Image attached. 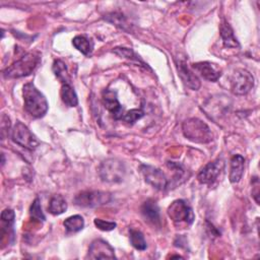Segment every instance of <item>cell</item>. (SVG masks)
I'll return each mask as SVG.
<instances>
[{
  "label": "cell",
  "instance_id": "6da1fadb",
  "mask_svg": "<svg viewBox=\"0 0 260 260\" xmlns=\"http://www.w3.org/2000/svg\"><path fill=\"white\" fill-rule=\"evenodd\" d=\"M22 95L25 111L34 118H42L48 111L49 105L45 95L31 83L24 84Z\"/></svg>",
  "mask_w": 260,
  "mask_h": 260
},
{
  "label": "cell",
  "instance_id": "7a4b0ae2",
  "mask_svg": "<svg viewBox=\"0 0 260 260\" xmlns=\"http://www.w3.org/2000/svg\"><path fill=\"white\" fill-rule=\"evenodd\" d=\"M41 62V53L32 51L24 54L9 67L4 69L3 76L5 78H19L27 76L38 67Z\"/></svg>",
  "mask_w": 260,
  "mask_h": 260
},
{
  "label": "cell",
  "instance_id": "3957f363",
  "mask_svg": "<svg viewBox=\"0 0 260 260\" xmlns=\"http://www.w3.org/2000/svg\"><path fill=\"white\" fill-rule=\"evenodd\" d=\"M182 130L186 138L196 143H208L213 137L209 127L198 118L185 120L182 125Z\"/></svg>",
  "mask_w": 260,
  "mask_h": 260
},
{
  "label": "cell",
  "instance_id": "277c9868",
  "mask_svg": "<svg viewBox=\"0 0 260 260\" xmlns=\"http://www.w3.org/2000/svg\"><path fill=\"white\" fill-rule=\"evenodd\" d=\"M125 174V165L118 158H108L104 160L99 169L101 179L107 183H120L124 180Z\"/></svg>",
  "mask_w": 260,
  "mask_h": 260
},
{
  "label": "cell",
  "instance_id": "5b68a950",
  "mask_svg": "<svg viewBox=\"0 0 260 260\" xmlns=\"http://www.w3.org/2000/svg\"><path fill=\"white\" fill-rule=\"evenodd\" d=\"M112 197L110 193L102 191H82L74 197V203L81 207H98L108 204Z\"/></svg>",
  "mask_w": 260,
  "mask_h": 260
},
{
  "label": "cell",
  "instance_id": "8992f818",
  "mask_svg": "<svg viewBox=\"0 0 260 260\" xmlns=\"http://www.w3.org/2000/svg\"><path fill=\"white\" fill-rule=\"evenodd\" d=\"M231 90L238 95L248 93L254 86L253 75L245 69H236L231 77Z\"/></svg>",
  "mask_w": 260,
  "mask_h": 260
},
{
  "label": "cell",
  "instance_id": "52a82bcc",
  "mask_svg": "<svg viewBox=\"0 0 260 260\" xmlns=\"http://www.w3.org/2000/svg\"><path fill=\"white\" fill-rule=\"evenodd\" d=\"M11 139L14 143L32 150L39 145V141L30 130L21 122L17 121L11 130Z\"/></svg>",
  "mask_w": 260,
  "mask_h": 260
},
{
  "label": "cell",
  "instance_id": "ba28073f",
  "mask_svg": "<svg viewBox=\"0 0 260 260\" xmlns=\"http://www.w3.org/2000/svg\"><path fill=\"white\" fill-rule=\"evenodd\" d=\"M168 215L175 223L185 222L191 224L194 220L192 208L182 199L175 200L170 204L168 207Z\"/></svg>",
  "mask_w": 260,
  "mask_h": 260
},
{
  "label": "cell",
  "instance_id": "9c48e42d",
  "mask_svg": "<svg viewBox=\"0 0 260 260\" xmlns=\"http://www.w3.org/2000/svg\"><path fill=\"white\" fill-rule=\"evenodd\" d=\"M140 171L146 183L157 190H165L169 186V181L162 171L148 165H141Z\"/></svg>",
  "mask_w": 260,
  "mask_h": 260
},
{
  "label": "cell",
  "instance_id": "30bf717a",
  "mask_svg": "<svg viewBox=\"0 0 260 260\" xmlns=\"http://www.w3.org/2000/svg\"><path fill=\"white\" fill-rule=\"evenodd\" d=\"M223 169L224 161L221 158L212 160L200 170V172L197 175V180L201 184L210 185L219 177Z\"/></svg>",
  "mask_w": 260,
  "mask_h": 260
},
{
  "label": "cell",
  "instance_id": "8fae6325",
  "mask_svg": "<svg viewBox=\"0 0 260 260\" xmlns=\"http://www.w3.org/2000/svg\"><path fill=\"white\" fill-rule=\"evenodd\" d=\"M102 100L104 107L112 115L115 120H122L125 112L121 104L119 103L117 92L111 89H105L102 93Z\"/></svg>",
  "mask_w": 260,
  "mask_h": 260
},
{
  "label": "cell",
  "instance_id": "7c38bea8",
  "mask_svg": "<svg viewBox=\"0 0 260 260\" xmlns=\"http://www.w3.org/2000/svg\"><path fill=\"white\" fill-rule=\"evenodd\" d=\"M86 258L89 259H113L116 258L114 248L106 241L102 239L94 240L88 249Z\"/></svg>",
  "mask_w": 260,
  "mask_h": 260
},
{
  "label": "cell",
  "instance_id": "4fadbf2b",
  "mask_svg": "<svg viewBox=\"0 0 260 260\" xmlns=\"http://www.w3.org/2000/svg\"><path fill=\"white\" fill-rule=\"evenodd\" d=\"M192 68L208 81H217L221 76V69L211 62H198L192 64Z\"/></svg>",
  "mask_w": 260,
  "mask_h": 260
},
{
  "label": "cell",
  "instance_id": "5bb4252c",
  "mask_svg": "<svg viewBox=\"0 0 260 260\" xmlns=\"http://www.w3.org/2000/svg\"><path fill=\"white\" fill-rule=\"evenodd\" d=\"M141 213L145 220L149 223L159 226L160 225V213L156 202L152 199L146 200L141 206Z\"/></svg>",
  "mask_w": 260,
  "mask_h": 260
},
{
  "label": "cell",
  "instance_id": "9a60e30c",
  "mask_svg": "<svg viewBox=\"0 0 260 260\" xmlns=\"http://www.w3.org/2000/svg\"><path fill=\"white\" fill-rule=\"evenodd\" d=\"M178 71L182 81L191 89L197 90L200 87V80L197 75L187 66L185 62L178 63Z\"/></svg>",
  "mask_w": 260,
  "mask_h": 260
},
{
  "label": "cell",
  "instance_id": "2e32d148",
  "mask_svg": "<svg viewBox=\"0 0 260 260\" xmlns=\"http://www.w3.org/2000/svg\"><path fill=\"white\" fill-rule=\"evenodd\" d=\"M245 168V158L241 154H235L231 159V169H230V182L235 184L238 183L243 174Z\"/></svg>",
  "mask_w": 260,
  "mask_h": 260
},
{
  "label": "cell",
  "instance_id": "e0dca14e",
  "mask_svg": "<svg viewBox=\"0 0 260 260\" xmlns=\"http://www.w3.org/2000/svg\"><path fill=\"white\" fill-rule=\"evenodd\" d=\"M219 31H220V37H221L224 47H226V48H239L240 47V44H239L237 38L235 37L233 28L225 20H223L221 22Z\"/></svg>",
  "mask_w": 260,
  "mask_h": 260
},
{
  "label": "cell",
  "instance_id": "ac0fdd59",
  "mask_svg": "<svg viewBox=\"0 0 260 260\" xmlns=\"http://www.w3.org/2000/svg\"><path fill=\"white\" fill-rule=\"evenodd\" d=\"M60 95L62 102L67 107H76L78 104V98L74 90V88L70 85V83H64L60 90Z\"/></svg>",
  "mask_w": 260,
  "mask_h": 260
},
{
  "label": "cell",
  "instance_id": "d6986e66",
  "mask_svg": "<svg viewBox=\"0 0 260 260\" xmlns=\"http://www.w3.org/2000/svg\"><path fill=\"white\" fill-rule=\"evenodd\" d=\"M72 44L75 49L85 56H89L93 50V43L84 36H76L72 40Z\"/></svg>",
  "mask_w": 260,
  "mask_h": 260
},
{
  "label": "cell",
  "instance_id": "ffe728a7",
  "mask_svg": "<svg viewBox=\"0 0 260 260\" xmlns=\"http://www.w3.org/2000/svg\"><path fill=\"white\" fill-rule=\"evenodd\" d=\"M67 209L66 200L61 195H55L50 199L48 210L53 215H59Z\"/></svg>",
  "mask_w": 260,
  "mask_h": 260
},
{
  "label": "cell",
  "instance_id": "44dd1931",
  "mask_svg": "<svg viewBox=\"0 0 260 260\" xmlns=\"http://www.w3.org/2000/svg\"><path fill=\"white\" fill-rule=\"evenodd\" d=\"M63 225L68 233H77L83 229L84 219L81 215L75 214V215L67 217L63 221Z\"/></svg>",
  "mask_w": 260,
  "mask_h": 260
},
{
  "label": "cell",
  "instance_id": "7402d4cb",
  "mask_svg": "<svg viewBox=\"0 0 260 260\" xmlns=\"http://www.w3.org/2000/svg\"><path fill=\"white\" fill-rule=\"evenodd\" d=\"M129 239H130V243L131 245L139 251H143L146 249L147 245H146V241L144 239L143 234L140 231L134 230V229H130L129 230Z\"/></svg>",
  "mask_w": 260,
  "mask_h": 260
},
{
  "label": "cell",
  "instance_id": "603a6c76",
  "mask_svg": "<svg viewBox=\"0 0 260 260\" xmlns=\"http://www.w3.org/2000/svg\"><path fill=\"white\" fill-rule=\"evenodd\" d=\"M53 72L55 73L56 77L64 83H69V74L67 71V67L65 63L61 60H55L53 63Z\"/></svg>",
  "mask_w": 260,
  "mask_h": 260
},
{
  "label": "cell",
  "instance_id": "cb8c5ba5",
  "mask_svg": "<svg viewBox=\"0 0 260 260\" xmlns=\"http://www.w3.org/2000/svg\"><path fill=\"white\" fill-rule=\"evenodd\" d=\"M29 215L31 217V219L39 221V222H43L45 221L46 217L42 211V207H41V203H40V199L36 198L32 202V204L30 205L29 208Z\"/></svg>",
  "mask_w": 260,
  "mask_h": 260
},
{
  "label": "cell",
  "instance_id": "d4e9b609",
  "mask_svg": "<svg viewBox=\"0 0 260 260\" xmlns=\"http://www.w3.org/2000/svg\"><path fill=\"white\" fill-rule=\"evenodd\" d=\"M144 116V112L141 109H132L128 112H126L122 118V120L124 122H126L127 124H134L137 120L141 119Z\"/></svg>",
  "mask_w": 260,
  "mask_h": 260
},
{
  "label": "cell",
  "instance_id": "484cf974",
  "mask_svg": "<svg viewBox=\"0 0 260 260\" xmlns=\"http://www.w3.org/2000/svg\"><path fill=\"white\" fill-rule=\"evenodd\" d=\"M15 219V213L12 209L6 208L1 212V220L5 224V228L11 229Z\"/></svg>",
  "mask_w": 260,
  "mask_h": 260
},
{
  "label": "cell",
  "instance_id": "4316f807",
  "mask_svg": "<svg viewBox=\"0 0 260 260\" xmlns=\"http://www.w3.org/2000/svg\"><path fill=\"white\" fill-rule=\"evenodd\" d=\"M94 222V225L101 230V231H105V232H109V231H112L116 228V222L114 221H109V220H104V219H101V218H94L93 220Z\"/></svg>",
  "mask_w": 260,
  "mask_h": 260
},
{
  "label": "cell",
  "instance_id": "83f0119b",
  "mask_svg": "<svg viewBox=\"0 0 260 260\" xmlns=\"http://www.w3.org/2000/svg\"><path fill=\"white\" fill-rule=\"evenodd\" d=\"M113 52L120 56V57H123V58H127V59H131V60H136V61H139L138 58H136L134 52L131 50V49H128V48H122V47H119V48H115L113 50Z\"/></svg>",
  "mask_w": 260,
  "mask_h": 260
}]
</instances>
